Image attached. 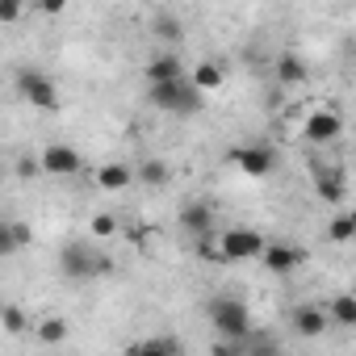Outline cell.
<instances>
[{
  "label": "cell",
  "instance_id": "cell-1",
  "mask_svg": "<svg viewBox=\"0 0 356 356\" xmlns=\"http://www.w3.org/2000/svg\"><path fill=\"white\" fill-rule=\"evenodd\" d=\"M151 105L159 113H172V118H189L202 109V88L193 80H163V84H151Z\"/></svg>",
  "mask_w": 356,
  "mask_h": 356
},
{
  "label": "cell",
  "instance_id": "cell-2",
  "mask_svg": "<svg viewBox=\"0 0 356 356\" xmlns=\"http://www.w3.org/2000/svg\"><path fill=\"white\" fill-rule=\"evenodd\" d=\"M59 268H63V277H72V281H88V277H101V273H109L113 264L101 256V252H92L88 243H67L63 252H59Z\"/></svg>",
  "mask_w": 356,
  "mask_h": 356
},
{
  "label": "cell",
  "instance_id": "cell-3",
  "mask_svg": "<svg viewBox=\"0 0 356 356\" xmlns=\"http://www.w3.org/2000/svg\"><path fill=\"white\" fill-rule=\"evenodd\" d=\"M210 323H214L227 339H248V331H252V314H248V306L235 302V298H214V302H210Z\"/></svg>",
  "mask_w": 356,
  "mask_h": 356
},
{
  "label": "cell",
  "instance_id": "cell-4",
  "mask_svg": "<svg viewBox=\"0 0 356 356\" xmlns=\"http://www.w3.org/2000/svg\"><path fill=\"white\" fill-rule=\"evenodd\" d=\"M222 252H227V260H260L264 256V248H268V239L264 235H256V231H248V227H235V231H227L222 239Z\"/></svg>",
  "mask_w": 356,
  "mask_h": 356
},
{
  "label": "cell",
  "instance_id": "cell-5",
  "mask_svg": "<svg viewBox=\"0 0 356 356\" xmlns=\"http://www.w3.org/2000/svg\"><path fill=\"white\" fill-rule=\"evenodd\" d=\"M17 88H22V97H26L34 109H59L55 80L42 76V72H22V76H17Z\"/></svg>",
  "mask_w": 356,
  "mask_h": 356
},
{
  "label": "cell",
  "instance_id": "cell-6",
  "mask_svg": "<svg viewBox=\"0 0 356 356\" xmlns=\"http://www.w3.org/2000/svg\"><path fill=\"white\" fill-rule=\"evenodd\" d=\"M339 130H343V122H339L335 109H314V113L302 122V134H306L310 143H335Z\"/></svg>",
  "mask_w": 356,
  "mask_h": 356
},
{
  "label": "cell",
  "instance_id": "cell-7",
  "mask_svg": "<svg viewBox=\"0 0 356 356\" xmlns=\"http://www.w3.org/2000/svg\"><path fill=\"white\" fill-rule=\"evenodd\" d=\"M231 163H239L248 176H273L277 155H273L268 147H235V151H231Z\"/></svg>",
  "mask_w": 356,
  "mask_h": 356
},
{
  "label": "cell",
  "instance_id": "cell-8",
  "mask_svg": "<svg viewBox=\"0 0 356 356\" xmlns=\"http://www.w3.org/2000/svg\"><path fill=\"white\" fill-rule=\"evenodd\" d=\"M38 159H42V168H47L51 176H72V172H80V151L67 147V143H51Z\"/></svg>",
  "mask_w": 356,
  "mask_h": 356
},
{
  "label": "cell",
  "instance_id": "cell-9",
  "mask_svg": "<svg viewBox=\"0 0 356 356\" xmlns=\"http://www.w3.org/2000/svg\"><path fill=\"white\" fill-rule=\"evenodd\" d=\"M134 181H138V172L126 168V163H105V168H97V189H105V193H122V189H130Z\"/></svg>",
  "mask_w": 356,
  "mask_h": 356
},
{
  "label": "cell",
  "instance_id": "cell-10",
  "mask_svg": "<svg viewBox=\"0 0 356 356\" xmlns=\"http://www.w3.org/2000/svg\"><path fill=\"white\" fill-rule=\"evenodd\" d=\"M176 222H181L189 235H206L210 231V222H214V210L206 206V202H189V206H181V214H176Z\"/></svg>",
  "mask_w": 356,
  "mask_h": 356
},
{
  "label": "cell",
  "instance_id": "cell-11",
  "mask_svg": "<svg viewBox=\"0 0 356 356\" xmlns=\"http://www.w3.org/2000/svg\"><path fill=\"white\" fill-rule=\"evenodd\" d=\"M306 63H302V55H293V51H281L277 55V84L281 88H298V84H306Z\"/></svg>",
  "mask_w": 356,
  "mask_h": 356
},
{
  "label": "cell",
  "instance_id": "cell-12",
  "mask_svg": "<svg viewBox=\"0 0 356 356\" xmlns=\"http://www.w3.org/2000/svg\"><path fill=\"white\" fill-rule=\"evenodd\" d=\"M264 264H268V273H293L306 256L298 252V248H289V243H268L264 248V256H260Z\"/></svg>",
  "mask_w": 356,
  "mask_h": 356
},
{
  "label": "cell",
  "instance_id": "cell-13",
  "mask_svg": "<svg viewBox=\"0 0 356 356\" xmlns=\"http://www.w3.org/2000/svg\"><path fill=\"white\" fill-rule=\"evenodd\" d=\"M163 80H185V67L172 51H163V55H155L147 63V84H163Z\"/></svg>",
  "mask_w": 356,
  "mask_h": 356
},
{
  "label": "cell",
  "instance_id": "cell-14",
  "mask_svg": "<svg viewBox=\"0 0 356 356\" xmlns=\"http://www.w3.org/2000/svg\"><path fill=\"white\" fill-rule=\"evenodd\" d=\"M134 172H138V185H147V189H168V181H172V168L155 155H147Z\"/></svg>",
  "mask_w": 356,
  "mask_h": 356
},
{
  "label": "cell",
  "instance_id": "cell-15",
  "mask_svg": "<svg viewBox=\"0 0 356 356\" xmlns=\"http://www.w3.org/2000/svg\"><path fill=\"white\" fill-rule=\"evenodd\" d=\"M314 193H318L327 206H335V202L343 197V172H335V168H318V172H314Z\"/></svg>",
  "mask_w": 356,
  "mask_h": 356
},
{
  "label": "cell",
  "instance_id": "cell-16",
  "mask_svg": "<svg viewBox=\"0 0 356 356\" xmlns=\"http://www.w3.org/2000/svg\"><path fill=\"white\" fill-rule=\"evenodd\" d=\"M327 323H331L327 310H314V306H298V310H293V327H298L302 335H323Z\"/></svg>",
  "mask_w": 356,
  "mask_h": 356
},
{
  "label": "cell",
  "instance_id": "cell-17",
  "mask_svg": "<svg viewBox=\"0 0 356 356\" xmlns=\"http://www.w3.org/2000/svg\"><path fill=\"white\" fill-rule=\"evenodd\" d=\"M34 331H38V339H42L47 348H59V343H67V335H72L67 318H42V323H34Z\"/></svg>",
  "mask_w": 356,
  "mask_h": 356
},
{
  "label": "cell",
  "instance_id": "cell-18",
  "mask_svg": "<svg viewBox=\"0 0 356 356\" xmlns=\"http://www.w3.org/2000/svg\"><path fill=\"white\" fill-rule=\"evenodd\" d=\"M151 30H155V38H159V42H168V47H181V38H185V26L176 22L172 13H159Z\"/></svg>",
  "mask_w": 356,
  "mask_h": 356
},
{
  "label": "cell",
  "instance_id": "cell-19",
  "mask_svg": "<svg viewBox=\"0 0 356 356\" xmlns=\"http://www.w3.org/2000/svg\"><path fill=\"white\" fill-rule=\"evenodd\" d=\"M327 314H331V323H339V327H356V298H352V293L331 298Z\"/></svg>",
  "mask_w": 356,
  "mask_h": 356
},
{
  "label": "cell",
  "instance_id": "cell-20",
  "mask_svg": "<svg viewBox=\"0 0 356 356\" xmlns=\"http://www.w3.org/2000/svg\"><path fill=\"white\" fill-rule=\"evenodd\" d=\"M327 239H331V243H348V239H356V222H352V214H335V218L327 222Z\"/></svg>",
  "mask_w": 356,
  "mask_h": 356
},
{
  "label": "cell",
  "instance_id": "cell-21",
  "mask_svg": "<svg viewBox=\"0 0 356 356\" xmlns=\"http://www.w3.org/2000/svg\"><path fill=\"white\" fill-rule=\"evenodd\" d=\"M193 84H197L202 92H210V88H218V84H222V72H218L214 63H197V72H193Z\"/></svg>",
  "mask_w": 356,
  "mask_h": 356
},
{
  "label": "cell",
  "instance_id": "cell-22",
  "mask_svg": "<svg viewBox=\"0 0 356 356\" xmlns=\"http://www.w3.org/2000/svg\"><path fill=\"white\" fill-rule=\"evenodd\" d=\"M0 323H5L9 335H22L26 331V310L22 306H5V310H0Z\"/></svg>",
  "mask_w": 356,
  "mask_h": 356
},
{
  "label": "cell",
  "instance_id": "cell-23",
  "mask_svg": "<svg viewBox=\"0 0 356 356\" xmlns=\"http://www.w3.org/2000/svg\"><path fill=\"white\" fill-rule=\"evenodd\" d=\"M197 256H202L206 264H227V252H222V243H210L206 235L197 239Z\"/></svg>",
  "mask_w": 356,
  "mask_h": 356
},
{
  "label": "cell",
  "instance_id": "cell-24",
  "mask_svg": "<svg viewBox=\"0 0 356 356\" xmlns=\"http://www.w3.org/2000/svg\"><path fill=\"white\" fill-rule=\"evenodd\" d=\"M134 352H181V339H172V335H159V339H147V343H138Z\"/></svg>",
  "mask_w": 356,
  "mask_h": 356
},
{
  "label": "cell",
  "instance_id": "cell-25",
  "mask_svg": "<svg viewBox=\"0 0 356 356\" xmlns=\"http://www.w3.org/2000/svg\"><path fill=\"white\" fill-rule=\"evenodd\" d=\"M113 231H118V218H113V214H97V218H92V235H97V239H109Z\"/></svg>",
  "mask_w": 356,
  "mask_h": 356
},
{
  "label": "cell",
  "instance_id": "cell-26",
  "mask_svg": "<svg viewBox=\"0 0 356 356\" xmlns=\"http://www.w3.org/2000/svg\"><path fill=\"white\" fill-rule=\"evenodd\" d=\"M22 9H26V0H0V22L13 26V22L22 17Z\"/></svg>",
  "mask_w": 356,
  "mask_h": 356
},
{
  "label": "cell",
  "instance_id": "cell-27",
  "mask_svg": "<svg viewBox=\"0 0 356 356\" xmlns=\"http://www.w3.org/2000/svg\"><path fill=\"white\" fill-rule=\"evenodd\" d=\"M67 5H72V0H34V9H38L42 17H59V13H67Z\"/></svg>",
  "mask_w": 356,
  "mask_h": 356
},
{
  "label": "cell",
  "instance_id": "cell-28",
  "mask_svg": "<svg viewBox=\"0 0 356 356\" xmlns=\"http://www.w3.org/2000/svg\"><path fill=\"white\" fill-rule=\"evenodd\" d=\"M38 172H47V168H42V159H30V155H26V159H17V176H26V181H30V176H38Z\"/></svg>",
  "mask_w": 356,
  "mask_h": 356
},
{
  "label": "cell",
  "instance_id": "cell-29",
  "mask_svg": "<svg viewBox=\"0 0 356 356\" xmlns=\"http://www.w3.org/2000/svg\"><path fill=\"white\" fill-rule=\"evenodd\" d=\"M352 222H356V210H352Z\"/></svg>",
  "mask_w": 356,
  "mask_h": 356
}]
</instances>
